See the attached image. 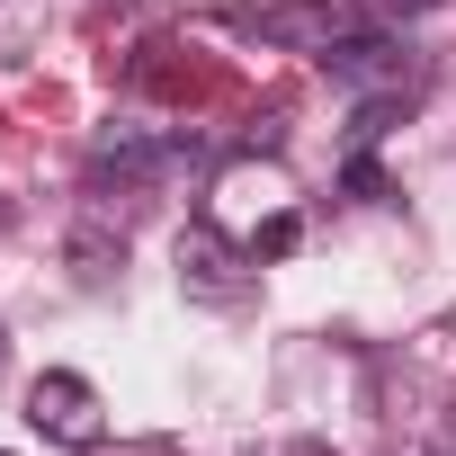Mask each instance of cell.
Wrapping results in <instances>:
<instances>
[{
    "label": "cell",
    "mask_w": 456,
    "mask_h": 456,
    "mask_svg": "<svg viewBox=\"0 0 456 456\" xmlns=\"http://www.w3.org/2000/svg\"><path fill=\"white\" fill-rule=\"evenodd\" d=\"M367 0H269V10H260V37L269 45H296V54H340L349 37H367Z\"/></svg>",
    "instance_id": "6da1fadb"
},
{
    "label": "cell",
    "mask_w": 456,
    "mask_h": 456,
    "mask_svg": "<svg viewBox=\"0 0 456 456\" xmlns=\"http://www.w3.org/2000/svg\"><path fill=\"white\" fill-rule=\"evenodd\" d=\"M322 72L340 81V90H367V99H403L411 81H420V63H411V45L403 37H349L340 54H322Z\"/></svg>",
    "instance_id": "7a4b0ae2"
},
{
    "label": "cell",
    "mask_w": 456,
    "mask_h": 456,
    "mask_svg": "<svg viewBox=\"0 0 456 456\" xmlns=\"http://www.w3.org/2000/svg\"><path fill=\"white\" fill-rule=\"evenodd\" d=\"M28 420H37V438H54V447H90V438H99V394H90V376L45 367V376L28 385Z\"/></svg>",
    "instance_id": "3957f363"
},
{
    "label": "cell",
    "mask_w": 456,
    "mask_h": 456,
    "mask_svg": "<svg viewBox=\"0 0 456 456\" xmlns=\"http://www.w3.org/2000/svg\"><path fill=\"white\" fill-rule=\"evenodd\" d=\"M179 287L197 296V305H242V251L233 242H224L215 233V224H188V233H179Z\"/></svg>",
    "instance_id": "277c9868"
},
{
    "label": "cell",
    "mask_w": 456,
    "mask_h": 456,
    "mask_svg": "<svg viewBox=\"0 0 456 456\" xmlns=\"http://www.w3.org/2000/svg\"><path fill=\"white\" fill-rule=\"evenodd\" d=\"M296 242H305V224H296V215H269V224H260V242H251V260H287Z\"/></svg>",
    "instance_id": "5b68a950"
},
{
    "label": "cell",
    "mask_w": 456,
    "mask_h": 456,
    "mask_svg": "<svg viewBox=\"0 0 456 456\" xmlns=\"http://www.w3.org/2000/svg\"><path fill=\"white\" fill-rule=\"evenodd\" d=\"M0 367H10V331H0Z\"/></svg>",
    "instance_id": "8992f818"
}]
</instances>
